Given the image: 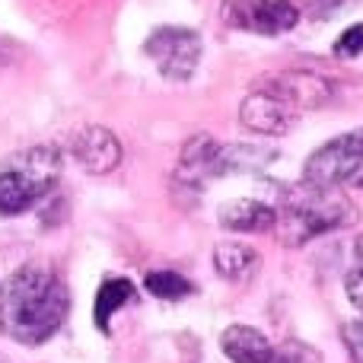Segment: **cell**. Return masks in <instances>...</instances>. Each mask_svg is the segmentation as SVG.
I'll return each mask as SVG.
<instances>
[{"instance_id":"cell-1","label":"cell","mask_w":363,"mask_h":363,"mask_svg":"<svg viewBox=\"0 0 363 363\" xmlns=\"http://www.w3.org/2000/svg\"><path fill=\"white\" fill-rule=\"evenodd\" d=\"M67 309V284L45 264H26L13 271L0 287V328L19 345H45L64 325Z\"/></svg>"},{"instance_id":"cell-2","label":"cell","mask_w":363,"mask_h":363,"mask_svg":"<svg viewBox=\"0 0 363 363\" xmlns=\"http://www.w3.org/2000/svg\"><path fill=\"white\" fill-rule=\"evenodd\" d=\"M357 220V207L341 188H322L300 182L284 194L277 207L274 233L284 245H306L309 239L325 236L332 230H345Z\"/></svg>"},{"instance_id":"cell-3","label":"cell","mask_w":363,"mask_h":363,"mask_svg":"<svg viewBox=\"0 0 363 363\" xmlns=\"http://www.w3.org/2000/svg\"><path fill=\"white\" fill-rule=\"evenodd\" d=\"M57 172H61V160L51 147H35L10 160L0 169V213L13 217L38 204L55 188Z\"/></svg>"},{"instance_id":"cell-4","label":"cell","mask_w":363,"mask_h":363,"mask_svg":"<svg viewBox=\"0 0 363 363\" xmlns=\"http://www.w3.org/2000/svg\"><path fill=\"white\" fill-rule=\"evenodd\" d=\"M303 182L322 185V188L363 185V128L322 144L306 160Z\"/></svg>"},{"instance_id":"cell-5","label":"cell","mask_w":363,"mask_h":363,"mask_svg":"<svg viewBox=\"0 0 363 363\" xmlns=\"http://www.w3.org/2000/svg\"><path fill=\"white\" fill-rule=\"evenodd\" d=\"M220 19L255 35H281L300 23V10L294 0H223Z\"/></svg>"},{"instance_id":"cell-6","label":"cell","mask_w":363,"mask_h":363,"mask_svg":"<svg viewBox=\"0 0 363 363\" xmlns=\"http://www.w3.org/2000/svg\"><path fill=\"white\" fill-rule=\"evenodd\" d=\"M144 51L157 61L166 80H188L201 64V35L185 26H163L147 38Z\"/></svg>"},{"instance_id":"cell-7","label":"cell","mask_w":363,"mask_h":363,"mask_svg":"<svg viewBox=\"0 0 363 363\" xmlns=\"http://www.w3.org/2000/svg\"><path fill=\"white\" fill-rule=\"evenodd\" d=\"M74 157L89 172H112L121 163V144L106 128H86L74 140Z\"/></svg>"},{"instance_id":"cell-8","label":"cell","mask_w":363,"mask_h":363,"mask_svg":"<svg viewBox=\"0 0 363 363\" xmlns=\"http://www.w3.org/2000/svg\"><path fill=\"white\" fill-rule=\"evenodd\" d=\"M220 351L233 363H274L277 347L252 325H230L220 335Z\"/></svg>"},{"instance_id":"cell-9","label":"cell","mask_w":363,"mask_h":363,"mask_svg":"<svg viewBox=\"0 0 363 363\" xmlns=\"http://www.w3.org/2000/svg\"><path fill=\"white\" fill-rule=\"evenodd\" d=\"M277 223V207L264 204L255 198H239V201H226L220 207V226L233 233H268Z\"/></svg>"},{"instance_id":"cell-10","label":"cell","mask_w":363,"mask_h":363,"mask_svg":"<svg viewBox=\"0 0 363 363\" xmlns=\"http://www.w3.org/2000/svg\"><path fill=\"white\" fill-rule=\"evenodd\" d=\"M213 268L226 281L242 284L258 271V252L245 242H220L213 249Z\"/></svg>"},{"instance_id":"cell-11","label":"cell","mask_w":363,"mask_h":363,"mask_svg":"<svg viewBox=\"0 0 363 363\" xmlns=\"http://www.w3.org/2000/svg\"><path fill=\"white\" fill-rule=\"evenodd\" d=\"M131 300H134V284L128 281V277H108V281L99 287L96 303H93L96 328L108 335V328H112V315L118 313L121 306H128Z\"/></svg>"},{"instance_id":"cell-12","label":"cell","mask_w":363,"mask_h":363,"mask_svg":"<svg viewBox=\"0 0 363 363\" xmlns=\"http://www.w3.org/2000/svg\"><path fill=\"white\" fill-rule=\"evenodd\" d=\"M144 284L153 296H160V300H185V296L194 290L191 281L176 274V271H150Z\"/></svg>"},{"instance_id":"cell-13","label":"cell","mask_w":363,"mask_h":363,"mask_svg":"<svg viewBox=\"0 0 363 363\" xmlns=\"http://www.w3.org/2000/svg\"><path fill=\"white\" fill-rule=\"evenodd\" d=\"M274 363H322V354L315 347L303 345V341H287L277 347Z\"/></svg>"},{"instance_id":"cell-14","label":"cell","mask_w":363,"mask_h":363,"mask_svg":"<svg viewBox=\"0 0 363 363\" xmlns=\"http://www.w3.org/2000/svg\"><path fill=\"white\" fill-rule=\"evenodd\" d=\"M335 55L338 57H357L363 55V23L351 26V29L341 32V38L335 42Z\"/></svg>"},{"instance_id":"cell-15","label":"cell","mask_w":363,"mask_h":363,"mask_svg":"<svg viewBox=\"0 0 363 363\" xmlns=\"http://www.w3.org/2000/svg\"><path fill=\"white\" fill-rule=\"evenodd\" d=\"M345 290H347V300L354 303V309L363 315V264H357V268L345 277Z\"/></svg>"},{"instance_id":"cell-16","label":"cell","mask_w":363,"mask_h":363,"mask_svg":"<svg viewBox=\"0 0 363 363\" xmlns=\"http://www.w3.org/2000/svg\"><path fill=\"white\" fill-rule=\"evenodd\" d=\"M354 252H357V262L363 264V236L357 239V245H354Z\"/></svg>"}]
</instances>
